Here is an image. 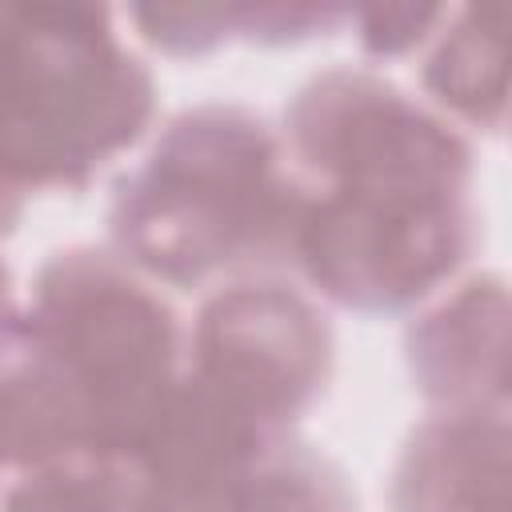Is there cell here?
<instances>
[{"label": "cell", "mask_w": 512, "mask_h": 512, "mask_svg": "<svg viewBox=\"0 0 512 512\" xmlns=\"http://www.w3.org/2000/svg\"><path fill=\"white\" fill-rule=\"evenodd\" d=\"M480 244L472 192L308 188L292 264L332 304L388 316L444 288Z\"/></svg>", "instance_id": "obj_4"}, {"label": "cell", "mask_w": 512, "mask_h": 512, "mask_svg": "<svg viewBox=\"0 0 512 512\" xmlns=\"http://www.w3.org/2000/svg\"><path fill=\"white\" fill-rule=\"evenodd\" d=\"M308 184L280 136L244 104L176 112L148 156L112 184L108 232L140 276L200 288L216 276H260L292 264Z\"/></svg>", "instance_id": "obj_2"}, {"label": "cell", "mask_w": 512, "mask_h": 512, "mask_svg": "<svg viewBox=\"0 0 512 512\" xmlns=\"http://www.w3.org/2000/svg\"><path fill=\"white\" fill-rule=\"evenodd\" d=\"M140 36L168 56H208L232 36L288 44L336 28L348 12L328 4H204V8H128Z\"/></svg>", "instance_id": "obj_11"}, {"label": "cell", "mask_w": 512, "mask_h": 512, "mask_svg": "<svg viewBox=\"0 0 512 512\" xmlns=\"http://www.w3.org/2000/svg\"><path fill=\"white\" fill-rule=\"evenodd\" d=\"M508 408H436L392 468V512H508Z\"/></svg>", "instance_id": "obj_9"}, {"label": "cell", "mask_w": 512, "mask_h": 512, "mask_svg": "<svg viewBox=\"0 0 512 512\" xmlns=\"http://www.w3.org/2000/svg\"><path fill=\"white\" fill-rule=\"evenodd\" d=\"M440 20H448L444 8H372V12H356L364 52L384 56V60L404 56L416 44H424Z\"/></svg>", "instance_id": "obj_13"}, {"label": "cell", "mask_w": 512, "mask_h": 512, "mask_svg": "<svg viewBox=\"0 0 512 512\" xmlns=\"http://www.w3.org/2000/svg\"><path fill=\"white\" fill-rule=\"evenodd\" d=\"M284 144L320 188L472 192L476 152L460 128L368 68L300 84L284 108Z\"/></svg>", "instance_id": "obj_5"}, {"label": "cell", "mask_w": 512, "mask_h": 512, "mask_svg": "<svg viewBox=\"0 0 512 512\" xmlns=\"http://www.w3.org/2000/svg\"><path fill=\"white\" fill-rule=\"evenodd\" d=\"M24 208H28V196H24L20 188H12V184L0 176V236H12V232H16Z\"/></svg>", "instance_id": "obj_15"}, {"label": "cell", "mask_w": 512, "mask_h": 512, "mask_svg": "<svg viewBox=\"0 0 512 512\" xmlns=\"http://www.w3.org/2000/svg\"><path fill=\"white\" fill-rule=\"evenodd\" d=\"M0 512H136L120 460L68 456L24 468L0 496Z\"/></svg>", "instance_id": "obj_12"}, {"label": "cell", "mask_w": 512, "mask_h": 512, "mask_svg": "<svg viewBox=\"0 0 512 512\" xmlns=\"http://www.w3.org/2000/svg\"><path fill=\"white\" fill-rule=\"evenodd\" d=\"M508 40L500 8H464L420 64V84L456 120L500 132L508 112Z\"/></svg>", "instance_id": "obj_10"}, {"label": "cell", "mask_w": 512, "mask_h": 512, "mask_svg": "<svg viewBox=\"0 0 512 512\" xmlns=\"http://www.w3.org/2000/svg\"><path fill=\"white\" fill-rule=\"evenodd\" d=\"M156 120V80L104 4H0V176L84 188Z\"/></svg>", "instance_id": "obj_3"}, {"label": "cell", "mask_w": 512, "mask_h": 512, "mask_svg": "<svg viewBox=\"0 0 512 512\" xmlns=\"http://www.w3.org/2000/svg\"><path fill=\"white\" fill-rule=\"evenodd\" d=\"M292 428H272L200 384L188 368L128 452L136 512H244L264 448Z\"/></svg>", "instance_id": "obj_7"}, {"label": "cell", "mask_w": 512, "mask_h": 512, "mask_svg": "<svg viewBox=\"0 0 512 512\" xmlns=\"http://www.w3.org/2000/svg\"><path fill=\"white\" fill-rule=\"evenodd\" d=\"M416 392L436 408H508V288L480 272L424 308L404 332Z\"/></svg>", "instance_id": "obj_8"}, {"label": "cell", "mask_w": 512, "mask_h": 512, "mask_svg": "<svg viewBox=\"0 0 512 512\" xmlns=\"http://www.w3.org/2000/svg\"><path fill=\"white\" fill-rule=\"evenodd\" d=\"M180 352V316L116 252H52L0 364L8 468L68 456L124 464L180 380Z\"/></svg>", "instance_id": "obj_1"}, {"label": "cell", "mask_w": 512, "mask_h": 512, "mask_svg": "<svg viewBox=\"0 0 512 512\" xmlns=\"http://www.w3.org/2000/svg\"><path fill=\"white\" fill-rule=\"evenodd\" d=\"M188 352L200 384L272 428H292L324 396L336 364L328 316L272 276L216 288L196 312Z\"/></svg>", "instance_id": "obj_6"}, {"label": "cell", "mask_w": 512, "mask_h": 512, "mask_svg": "<svg viewBox=\"0 0 512 512\" xmlns=\"http://www.w3.org/2000/svg\"><path fill=\"white\" fill-rule=\"evenodd\" d=\"M20 300H16V288H12V272L8 264L0 260V364L16 352V336H20Z\"/></svg>", "instance_id": "obj_14"}]
</instances>
